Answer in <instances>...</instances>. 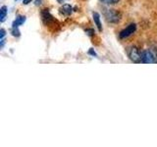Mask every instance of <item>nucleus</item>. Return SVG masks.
Returning a JSON list of instances; mask_svg holds the SVG:
<instances>
[{
	"label": "nucleus",
	"mask_w": 157,
	"mask_h": 147,
	"mask_svg": "<svg viewBox=\"0 0 157 147\" xmlns=\"http://www.w3.org/2000/svg\"><path fill=\"white\" fill-rule=\"evenodd\" d=\"M141 63H157V50L155 48H148L141 51Z\"/></svg>",
	"instance_id": "nucleus-1"
},
{
	"label": "nucleus",
	"mask_w": 157,
	"mask_h": 147,
	"mask_svg": "<svg viewBox=\"0 0 157 147\" xmlns=\"http://www.w3.org/2000/svg\"><path fill=\"white\" fill-rule=\"evenodd\" d=\"M105 18L108 22L110 23H118L121 20V14L119 12H117L116 10H113V9H106L105 12Z\"/></svg>",
	"instance_id": "nucleus-2"
},
{
	"label": "nucleus",
	"mask_w": 157,
	"mask_h": 147,
	"mask_svg": "<svg viewBox=\"0 0 157 147\" xmlns=\"http://www.w3.org/2000/svg\"><path fill=\"white\" fill-rule=\"evenodd\" d=\"M129 57L131 60L135 63H140L141 62V53L139 51L136 47H132L129 50Z\"/></svg>",
	"instance_id": "nucleus-3"
},
{
	"label": "nucleus",
	"mask_w": 157,
	"mask_h": 147,
	"mask_svg": "<svg viewBox=\"0 0 157 147\" xmlns=\"http://www.w3.org/2000/svg\"><path fill=\"white\" fill-rule=\"evenodd\" d=\"M136 24H131L130 26H128L125 29L120 32L119 36L120 38H126V37H129L130 36H132V33L136 32Z\"/></svg>",
	"instance_id": "nucleus-4"
},
{
	"label": "nucleus",
	"mask_w": 157,
	"mask_h": 147,
	"mask_svg": "<svg viewBox=\"0 0 157 147\" xmlns=\"http://www.w3.org/2000/svg\"><path fill=\"white\" fill-rule=\"evenodd\" d=\"M92 17H93V21H94V24H95V26L97 27L98 31L102 32V26H101V22H100V15L98 14L97 12H94L92 15Z\"/></svg>",
	"instance_id": "nucleus-5"
},
{
	"label": "nucleus",
	"mask_w": 157,
	"mask_h": 147,
	"mask_svg": "<svg viewBox=\"0 0 157 147\" xmlns=\"http://www.w3.org/2000/svg\"><path fill=\"white\" fill-rule=\"evenodd\" d=\"M60 11L63 15H65V16H69V15H71L72 12H73V8L71 7V5L69 4H65L63 5V6L60 8Z\"/></svg>",
	"instance_id": "nucleus-6"
},
{
	"label": "nucleus",
	"mask_w": 157,
	"mask_h": 147,
	"mask_svg": "<svg viewBox=\"0 0 157 147\" xmlns=\"http://www.w3.org/2000/svg\"><path fill=\"white\" fill-rule=\"evenodd\" d=\"M41 16H42L43 21L45 23H49L50 21H52V16L50 15V13H49L48 10H44V11H42Z\"/></svg>",
	"instance_id": "nucleus-7"
},
{
	"label": "nucleus",
	"mask_w": 157,
	"mask_h": 147,
	"mask_svg": "<svg viewBox=\"0 0 157 147\" xmlns=\"http://www.w3.org/2000/svg\"><path fill=\"white\" fill-rule=\"evenodd\" d=\"M7 7L5 6V5H3V6L1 7V9H0V22L3 23L5 21V19H6V16H7Z\"/></svg>",
	"instance_id": "nucleus-8"
},
{
	"label": "nucleus",
	"mask_w": 157,
	"mask_h": 147,
	"mask_svg": "<svg viewBox=\"0 0 157 147\" xmlns=\"http://www.w3.org/2000/svg\"><path fill=\"white\" fill-rule=\"evenodd\" d=\"M25 22H26V17L25 16H18L16 21H14L12 26L13 27H19V26H21V24H23Z\"/></svg>",
	"instance_id": "nucleus-9"
},
{
	"label": "nucleus",
	"mask_w": 157,
	"mask_h": 147,
	"mask_svg": "<svg viewBox=\"0 0 157 147\" xmlns=\"http://www.w3.org/2000/svg\"><path fill=\"white\" fill-rule=\"evenodd\" d=\"M12 34L14 36H20V31H19V28H18V27H12Z\"/></svg>",
	"instance_id": "nucleus-10"
},
{
	"label": "nucleus",
	"mask_w": 157,
	"mask_h": 147,
	"mask_svg": "<svg viewBox=\"0 0 157 147\" xmlns=\"http://www.w3.org/2000/svg\"><path fill=\"white\" fill-rule=\"evenodd\" d=\"M102 2H104L106 4H116L120 1V0H101Z\"/></svg>",
	"instance_id": "nucleus-11"
},
{
	"label": "nucleus",
	"mask_w": 157,
	"mask_h": 147,
	"mask_svg": "<svg viewBox=\"0 0 157 147\" xmlns=\"http://www.w3.org/2000/svg\"><path fill=\"white\" fill-rule=\"evenodd\" d=\"M5 36H6V32H5L4 28H1V29H0V39L4 38Z\"/></svg>",
	"instance_id": "nucleus-12"
},
{
	"label": "nucleus",
	"mask_w": 157,
	"mask_h": 147,
	"mask_svg": "<svg viewBox=\"0 0 157 147\" xmlns=\"http://www.w3.org/2000/svg\"><path fill=\"white\" fill-rule=\"evenodd\" d=\"M86 32L88 34V36H93V34H94V31H93V29H90V28L86 29Z\"/></svg>",
	"instance_id": "nucleus-13"
},
{
	"label": "nucleus",
	"mask_w": 157,
	"mask_h": 147,
	"mask_svg": "<svg viewBox=\"0 0 157 147\" xmlns=\"http://www.w3.org/2000/svg\"><path fill=\"white\" fill-rule=\"evenodd\" d=\"M88 54H90V55H92V56H96V53H95V51L93 50L92 48L90 49V51H88Z\"/></svg>",
	"instance_id": "nucleus-14"
},
{
	"label": "nucleus",
	"mask_w": 157,
	"mask_h": 147,
	"mask_svg": "<svg viewBox=\"0 0 157 147\" xmlns=\"http://www.w3.org/2000/svg\"><path fill=\"white\" fill-rule=\"evenodd\" d=\"M32 1H33V0H24L23 3H24L25 5H27V4H29V3H31Z\"/></svg>",
	"instance_id": "nucleus-15"
},
{
	"label": "nucleus",
	"mask_w": 157,
	"mask_h": 147,
	"mask_svg": "<svg viewBox=\"0 0 157 147\" xmlns=\"http://www.w3.org/2000/svg\"><path fill=\"white\" fill-rule=\"evenodd\" d=\"M41 1H42V0H36V5H40L41 4Z\"/></svg>",
	"instance_id": "nucleus-16"
},
{
	"label": "nucleus",
	"mask_w": 157,
	"mask_h": 147,
	"mask_svg": "<svg viewBox=\"0 0 157 147\" xmlns=\"http://www.w3.org/2000/svg\"><path fill=\"white\" fill-rule=\"evenodd\" d=\"M57 1H58L59 3H63V1H64V0H57Z\"/></svg>",
	"instance_id": "nucleus-17"
}]
</instances>
